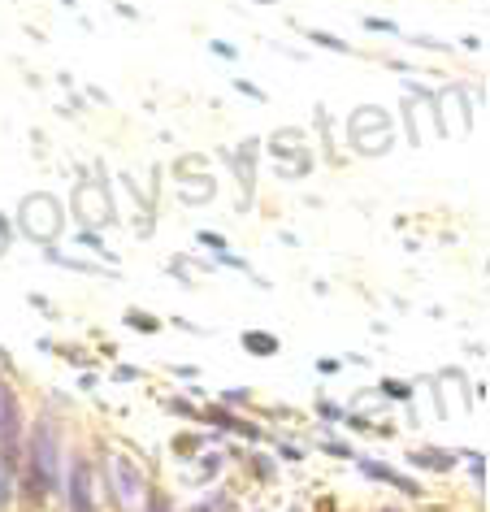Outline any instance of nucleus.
<instances>
[{"label":"nucleus","instance_id":"f257e3e1","mask_svg":"<svg viewBox=\"0 0 490 512\" xmlns=\"http://www.w3.org/2000/svg\"><path fill=\"white\" fill-rule=\"evenodd\" d=\"M57 460H61V447H57L53 426H35V434H31V465H27L31 499H44L57 486Z\"/></svg>","mask_w":490,"mask_h":512},{"label":"nucleus","instance_id":"9d476101","mask_svg":"<svg viewBox=\"0 0 490 512\" xmlns=\"http://www.w3.org/2000/svg\"><path fill=\"white\" fill-rule=\"evenodd\" d=\"M126 322H131V326H139V330H144V335H152V330H157V322H152V317L148 313H126Z\"/></svg>","mask_w":490,"mask_h":512},{"label":"nucleus","instance_id":"1a4fd4ad","mask_svg":"<svg viewBox=\"0 0 490 512\" xmlns=\"http://www.w3.org/2000/svg\"><path fill=\"white\" fill-rule=\"evenodd\" d=\"M308 40H313V44H326V48H330V53H347V44H339V40H334V35H321V31H308Z\"/></svg>","mask_w":490,"mask_h":512},{"label":"nucleus","instance_id":"6e6552de","mask_svg":"<svg viewBox=\"0 0 490 512\" xmlns=\"http://www.w3.org/2000/svg\"><path fill=\"white\" fill-rule=\"evenodd\" d=\"M417 460L421 465H430V469H451V456H443V452H421Z\"/></svg>","mask_w":490,"mask_h":512},{"label":"nucleus","instance_id":"7ed1b4c3","mask_svg":"<svg viewBox=\"0 0 490 512\" xmlns=\"http://www.w3.org/2000/svg\"><path fill=\"white\" fill-rule=\"evenodd\" d=\"M18 426H22V417H18L14 395L0 387V456H5L9 465H14V452H18Z\"/></svg>","mask_w":490,"mask_h":512},{"label":"nucleus","instance_id":"f03ea898","mask_svg":"<svg viewBox=\"0 0 490 512\" xmlns=\"http://www.w3.org/2000/svg\"><path fill=\"white\" fill-rule=\"evenodd\" d=\"M109 478H113V486H118V499L126 508H135L139 499H144V478H139V469H131V460L126 456L109 460Z\"/></svg>","mask_w":490,"mask_h":512},{"label":"nucleus","instance_id":"0eeeda50","mask_svg":"<svg viewBox=\"0 0 490 512\" xmlns=\"http://www.w3.org/2000/svg\"><path fill=\"white\" fill-rule=\"evenodd\" d=\"M9 499H14V465L0 456V508H5Z\"/></svg>","mask_w":490,"mask_h":512},{"label":"nucleus","instance_id":"39448f33","mask_svg":"<svg viewBox=\"0 0 490 512\" xmlns=\"http://www.w3.org/2000/svg\"><path fill=\"white\" fill-rule=\"evenodd\" d=\"M243 348L256 352V356H274L278 352V339L274 335H261V330H248V335H243Z\"/></svg>","mask_w":490,"mask_h":512},{"label":"nucleus","instance_id":"20e7f679","mask_svg":"<svg viewBox=\"0 0 490 512\" xmlns=\"http://www.w3.org/2000/svg\"><path fill=\"white\" fill-rule=\"evenodd\" d=\"M70 512H92V465L74 460L70 469Z\"/></svg>","mask_w":490,"mask_h":512},{"label":"nucleus","instance_id":"423d86ee","mask_svg":"<svg viewBox=\"0 0 490 512\" xmlns=\"http://www.w3.org/2000/svg\"><path fill=\"white\" fill-rule=\"evenodd\" d=\"M365 473H369V478H382V482H391V486H399V491H412V495H421V491H417V482L399 478V473H391V469H382V465H369V460H365Z\"/></svg>","mask_w":490,"mask_h":512},{"label":"nucleus","instance_id":"9b49d317","mask_svg":"<svg viewBox=\"0 0 490 512\" xmlns=\"http://www.w3.org/2000/svg\"><path fill=\"white\" fill-rule=\"evenodd\" d=\"M382 391H386V395H395V400H408V395H412L404 382H382Z\"/></svg>","mask_w":490,"mask_h":512}]
</instances>
